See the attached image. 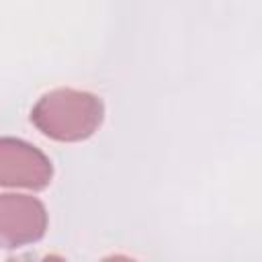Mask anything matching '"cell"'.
Returning a JSON list of instances; mask_svg holds the SVG:
<instances>
[{
  "label": "cell",
  "instance_id": "cell-1",
  "mask_svg": "<svg viewBox=\"0 0 262 262\" xmlns=\"http://www.w3.org/2000/svg\"><path fill=\"white\" fill-rule=\"evenodd\" d=\"M104 119L102 100L86 90L55 88L45 92L31 111L33 125L55 141H84Z\"/></svg>",
  "mask_w": 262,
  "mask_h": 262
},
{
  "label": "cell",
  "instance_id": "cell-2",
  "mask_svg": "<svg viewBox=\"0 0 262 262\" xmlns=\"http://www.w3.org/2000/svg\"><path fill=\"white\" fill-rule=\"evenodd\" d=\"M53 166L49 158L35 145L16 139H0V184L41 190L51 182Z\"/></svg>",
  "mask_w": 262,
  "mask_h": 262
},
{
  "label": "cell",
  "instance_id": "cell-3",
  "mask_svg": "<svg viewBox=\"0 0 262 262\" xmlns=\"http://www.w3.org/2000/svg\"><path fill=\"white\" fill-rule=\"evenodd\" d=\"M45 205L29 194H0V244L2 248H20L35 244L45 235Z\"/></svg>",
  "mask_w": 262,
  "mask_h": 262
}]
</instances>
